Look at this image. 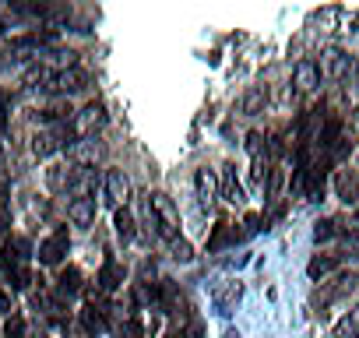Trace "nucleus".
<instances>
[{
  "instance_id": "obj_1",
  "label": "nucleus",
  "mask_w": 359,
  "mask_h": 338,
  "mask_svg": "<svg viewBox=\"0 0 359 338\" xmlns=\"http://www.w3.org/2000/svg\"><path fill=\"white\" fill-rule=\"evenodd\" d=\"M141 212H144V219H148V229L158 236V240H165V243H172L180 233V212H176V205L165 198V194H158V191H148L144 198H141Z\"/></svg>"
},
{
  "instance_id": "obj_2",
  "label": "nucleus",
  "mask_w": 359,
  "mask_h": 338,
  "mask_svg": "<svg viewBox=\"0 0 359 338\" xmlns=\"http://www.w3.org/2000/svg\"><path fill=\"white\" fill-rule=\"evenodd\" d=\"M81 177H85V165H74L71 158H67V162H53V165L46 169V187H50L53 194H64V191H74Z\"/></svg>"
},
{
  "instance_id": "obj_3",
  "label": "nucleus",
  "mask_w": 359,
  "mask_h": 338,
  "mask_svg": "<svg viewBox=\"0 0 359 338\" xmlns=\"http://www.w3.org/2000/svg\"><path fill=\"white\" fill-rule=\"evenodd\" d=\"M317 67H320V78H327V81H345V78L355 74V60L345 50H338V46L324 50V57H320Z\"/></svg>"
},
{
  "instance_id": "obj_4",
  "label": "nucleus",
  "mask_w": 359,
  "mask_h": 338,
  "mask_svg": "<svg viewBox=\"0 0 359 338\" xmlns=\"http://www.w3.org/2000/svg\"><path fill=\"white\" fill-rule=\"evenodd\" d=\"M67 250H71V236H67V229L60 226V229H53L43 243H39V250H36V257H39V264H46V268H57L64 257H67Z\"/></svg>"
},
{
  "instance_id": "obj_5",
  "label": "nucleus",
  "mask_w": 359,
  "mask_h": 338,
  "mask_svg": "<svg viewBox=\"0 0 359 338\" xmlns=\"http://www.w3.org/2000/svg\"><path fill=\"white\" fill-rule=\"evenodd\" d=\"M194 194H198V205L205 212L215 208V201H219V177H215V169H208V165L194 169Z\"/></svg>"
},
{
  "instance_id": "obj_6",
  "label": "nucleus",
  "mask_w": 359,
  "mask_h": 338,
  "mask_svg": "<svg viewBox=\"0 0 359 338\" xmlns=\"http://www.w3.org/2000/svg\"><path fill=\"white\" fill-rule=\"evenodd\" d=\"M88 85V74L78 67V64H71V67H60V71H53V78H50V92H60V95H74V92H81Z\"/></svg>"
},
{
  "instance_id": "obj_7",
  "label": "nucleus",
  "mask_w": 359,
  "mask_h": 338,
  "mask_svg": "<svg viewBox=\"0 0 359 338\" xmlns=\"http://www.w3.org/2000/svg\"><path fill=\"white\" fill-rule=\"evenodd\" d=\"M71 123H74L78 137H88V134H95V130L106 123V106H102V102H88V106H81V109L71 116Z\"/></svg>"
},
{
  "instance_id": "obj_8",
  "label": "nucleus",
  "mask_w": 359,
  "mask_h": 338,
  "mask_svg": "<svg viewBox=\"0 0 359 338\" xmlns=\"http://www.w3.org/2000/svg\"><path fill=\"white\" fill-rule=\"evenodd\" d=\"M102 191H106V201H109L113 208H120V205L130 198V180H127L123 169H109V173L102 177Z\"/></svg>"
},
{
  "instance_id": "obj_9",
  "label": "nucleus",
  "mask_w": 359,
  "mask_h": 338,
  "mask_svg": "<svg viewBox=\"0 0 359 338\" xmlns=\"http://www.w3.org/2000/svg\"><path fill=\"white\" fill-rule=\"evenodd\" d=\"M292 85H296V92H313V88H320V67H317V60H310V57H303V60H296V67H292Z\"/></svg>"
},
{
  "instance_id": "obj_10",
  "label": "nucleus",
  "mask_w": 359,
  "mask_h": 338,
  "mask_svg": "<svg viewBox=\"0 0 359 338\" xmlns=\"http://www.w3.org/2000/svg\"><path fill=\"white\" fill-rule=\"evenodd\" d=\"M219 198L222 201H229V205H243L247 201V194H243V184L236 180V165L229 162V165H222V177H219Z\"/></svg>"
},
{
  "instance_id": "obj_11",
  "label": "nucleus",
  "mask_w": 359,
  "mask_h": 338,
  "mask_svg": "<svg viewBox=\"0 0 359 338\" xmlns=\"http://www.w3.org/2000/svg\"><path fill=\"white\" fill-rule=\"evenodd\" d=\"M67 219H71L74 226L88 229V226L95 222V198H92V194H78V198L67 205Z\"/></svg>"
},
{
  "instance_id": "obj_12",
  "label": "nucleus",
  "mask_w": 359,
  "mask_h": 338,
  "mask_svg": "<svg viewBox=\"0 0 359 338\" xmlns=\"http://www.w3.org/2000/svg\"><path fill=\"white\" fill-rule=\"evenodd\" d=\"M123 278H127V271H123V264L116 261V257H106L102 261V268H99V289L102 292H116L120 285H123Z\"/></svg>"
},
{
  "instance_id": "obj_13",
  "label": "nucleus",
  "mask_w": 359,
  "mask_h": 338,
  "mask_svg": "<svg viewBox=\"0 0 359 338\" xmlns=\"http://www.w3.org/2000/svg\"><path fill=\"white\" fill-rule=\"evenodd\" d=\"M334 194L345 205H359V177L352 173V169H341V173L334 177Z\"/></svg>"
},
{
  "instance_id": "obj_14",
  "label": "nucleus",
  "mask_w": 359,
  "mask_h": 338,
  "mask_svg": "<svg viewBox=\"0 0 359 338\" xmlns=\"http://www.w3.org/2000/svg\"><path fill=\"white\" fill-rule=\"evenodd\" d=\"M113 229H116L120 243H127V247L137 240V222H134V215H130V208H127V205L113 212Z\"/></svg>"
},
{
  "instance_id": "obj_15",
  "label": "nucleus",
  "mask_w": 359,
  "mask_h": 338,
  "mask_svg": "<svg viewBox=\"0 0 359 338\" xmlns=\"http://www.w3.org/2000/svg\"><path fill=\"white\" fill-rule=\"evenodd\" d=\"M264 106H268V88H264V85L247 88V95L240 99V113H243V116H261Z\"/></svg>"
},
{
  "instance_id": "obj_16",
  "label": "nucleus",
  "mask_w": 359,
  "mask_h": 338,
  "mask_svg": "<svg viewBox=\"0 0 359 338\" xmlns=\"http://www.w3.org/2000/svg\"><path fill=\"white\" fill-rule=\"evenodd\" d=\"M236 240H240V233H236L229 222H219L215 233L208 236V254H219L222 247H229V243H236Z\"/></svg>"
},
{
  "instance_id": "obj_17",
  "label": "nucleus",
  "mask_w": 359,
  "mask_h": 338,
  "mask_svg": "<svg viewBox=\"0 0 359 338\" xmlns=\"http://www.w3.org/2000/svg\"><path fill=\"white\" fill-rule=\"evenodd\" d=\"M81 292V275H78V268H67L60 278H57V296L60 299H74Z\"/></svg>"
},
{
  "instance_id": "obj_18",
  "label": "nucleus",
  "mask_w": 359,
  "mask_h": 338,
  "mask_svg": "<svg viewBox=\"0 0 359 338\" xmlns=\"http://www.w3.org/2000/svg\"><path fill=\"white\" fill-rule=\"evenodd\" d=\"M334 338H359V303L334 324Z\"/></svg>"
},
{
  "instance_id": "obj_19",
  "label": "nucleus",
  "mask_w": 359,
  "mask_h": 338,
  "mask_svg": "<svg viewBox=\"0 0 359 338\" xmlns=\"http://www.w3.org/2000/svg\"><path fill=\"white\" fill-rule=\"evenodd\" d=\"M338 141H341V120H338V116H331V120L320 127V148H324V151H331Z\"/></svg>"
},
{
  "instance_id": "obj_20",
  "label": "nucleus",
  "mask_w": 359,
  "mask_h": 338,
  "mask_svg": "<svg viewBox=\"0 0 359 338\" xmlns=\"http://www.w3.org/2000/svg\"><path fill=\"white\" fill-rule=\"evenodd\" d=\"M334 268H338V257H320V254H317V257L306 264V275L317 282V278H324V275H327V271H334Z\"/></svg>"
},
{
  "instance_id": "obj_21",
  "label": "nucleus",
  "mask_w": 359,
  "mask_h": 338,
  "mask_svg": "<svg viewBox=\"0 0 359 338\" xmlns=\"http://www.w3.org/2000/svg\"><path fill=\"white\" fill-rule=\"evenodd\" d=\"M355 289V275H341L331 289H324V296H320V303H331L334 296H345V292H352Z\"/></svg>"
},
{
  "instance_id": "obj_22",
  "label": "nucleus",
  "mask_w": 359,
  "mask_h": 338,
  "mask_svg": "<svg viewBox=\"0 0 359 338\" xmlns=\"http://www.w3.org/2000/svg\"><path fill=\"white\" fill-rule=\"evenodd\" d=\"M81 324L95 334V331H106V310H95V306H85L81 310Z\"/></svg>"
},
{
  "instance_id": "obj_23",
  "label": "nucleus",
  "mask_w": 359,
  "mask_h": 338,
  "mask_svg": "<svg viewBox=\"0 0 359 338\" xmlns=\"http://www.w3.org/2000/svg\"><path fill=\"white\" fill-rule=\"evenodd\" d=\"M247 155L250 158H268V137L257 134V130H250L247 134Z\"/></svg>"
},
{
  "instance_id": "obj_24",
  "label": "nucleus",
  "mask_w": 359,
  "mask_h": 338,
  "mask_svg": "<svg viewBox=\"0 0 359 338\" xmlns=\"http://www.w3.org/2000/svg\"><path fill=\"white\" fill-rule=\"evenodd\" d=\"M334 236H338V222L320 219V222L313 226V240H317V243H327V240H334Z\"/></svg>"
},
{
  "instance_id": "obj_25",
  "label": "nucleus",
  "mask_w": 359,
  "mask_h": 338,
  "mask_svg": "<svg viewBox=\"0 0 359 338\" xmlns=\"http://www.w3.org/2000/svg\"><path fill=\"white\" fill-rule=\"evenodd\" d=\"M169 250H172V257H176V261H184V264L194 257V250H191V243H187L184 236H176V240L169 243Z\"/></svg>"
},
{
  "instance_id": "obj_26",
  "label": "nucleus",
  "mask_w": 359,
  "mask_h": 338,
  "mask_svg": "<svg viewBox=\"0 0 359 338\" xmlns=\"http://www.w3.org/2000/svg\"><path fill=\"white\" fill-rule=\"evenodd\" d=\"M8 219H11V198H8V184H0V233L8 229Z\"/></svg>"
},
{
  "instance_id": "obj_27",
  "label": "nucleus",
  "mask_w": 359,
  "mask_h": 338,
  "mask_svg": "<svg viewBox=\"0 0 359 338\" xmlns=\"http://www.w3.org/2000/svg\"><path fill=\"white\" fill-rule=\"evenodd\" d=\"M4 334H8V338H22V334H25V320H22V317H11L8 327H4Z\"/></svg>"
},
{
  "instance_id": "obj_28",
  "label": "nucleus",
  "mask_w": 359,
  "mask_h": 338,
  "mask_svg": "<svg viewBox=\"0 0 359 338\" xmlns=\"http://www.w3.org/2000/svg\"><path fill=\"white\" fill-rule=\"evenodd\" d=\"M8 134V92L0 88V137Z\"/></svg>"
},
{
  "instance_id": "obj_29",
  "label": "nucleus",
  "mask_w": 359,
  "mask_h": 338,
  "mask_svg": "<svg viewBox=\"0 0 359 338\" xmlns=\"http://www.w3.org/2000/svg\"><path fill=\"white\" fill-rule=\"evenodd\" d=\"M341 247H345V254H355L359 257V233H345L341 236Z\"/></svg>"
},
{
  "instance_id": "obj_30",
  "label": "nucleus",
  "mask_w": 359,
  "mask_h": 338,
  "mask_svg": "<svg viewBox=\"0 0 359 338\" xmlns=\"http://www.w3.org/2000/svg\"><path fill=\"white\" fill-rule=\"evenodd\" d=\"M0 310H11V292L0 289Z\"/></svg>"
},
{
  "instance_id": "obj_31",
  "label": "nucleus",
  "mask_w": 359,
  "mask_h": 338,
  "mask_svg": "<svg viewBox=\"0 0 359 338\" xmlns=\"http://www.w3.org/2000/svg\"><path fill=\"white\" fill-rule=\"evenodd\" d=\"M165 338H184V331H169Z\"/></svg>"
}]
</instances>
